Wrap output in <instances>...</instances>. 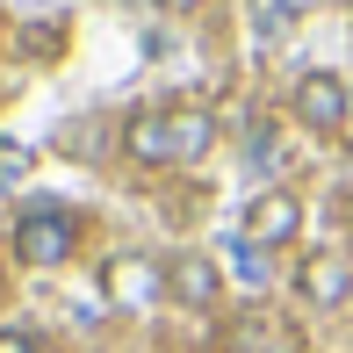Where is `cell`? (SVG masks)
I'll use <instances>...</instances> for the list:
<instances>
[{"label":"cell","mask_w":353,"mask_h":353,"mask_svg":"<svg viewBox=\"0 0 353 353\" xmlns=\"http://www.w3.org/2000/svg\"><path fill=\"white\" fill-rule=\"evenodd\" d=\"M123 152H130L137 166H173V130H166V108H144V116H130V130H123Z\"/></svg>","instance_id":"cell-7"},{"label":"cell","mask_w":353,"mask_h":353,"mask_svg":"<svg viewBox=\"0 0 353 353\" xmlns=\"http://www.w3.org/2000/svg\"><path fill=\"white\" fill-rule=\"evenodd\" d=\"M245 245H288V238L303 231V202L288 195V188H267V195H252V210H245Z\"/></svg>","instance_id":"cell-4"},{"label":"cell","mask_w":353,"mask_h":353,"mask_svg":"<svg viewBox=\"0 0 353 353\" xmlns=\"http://www.w3.org/2000/svg\"><path fill=\"white\" fill-rule=\"evenodd\" d=\"M0 353H37V346H29L22 332H0Z\"/></svg>","instance_id":"cell-11"},{"label":"cell","mask_w":353,"mask_h":353,"mask_svg":"<svg viewBox=\"0 0 353 353\" xmlns=\"http://www.w3.org/2000/svg\"><path fill=\"white\" fill-rule=\"evenodd\" d=\"M166 296L181 303V310H210V303L223 296V274L210 252H173L166 260Z\"/></svg>","instance_id":"cell-5"},{"label":"cell","mask_w":353,"mask_h":353,"mask_svg":"<svg viewBox=\"0 0 353 353\" xmlns=\"http://www.w3.org/2000/svg\"><path fill=\"white\" fill-rule=\"evenodd\" d=\"M22 173H29V152L14 137H0V195H8V188H22Z\"/></svg>","instance_id":"cell-10"},{"label":"cell","mask_w":353,"mask_h":353,"mask_svg":"<svg viewBox=\"0 0 353 353\" xmlns=\"http://www.w3.org/2000/svg\"><path fill=\"white\" fill-rule=\"evenodd\" d=\"M346 116H353V94H346L339 72H303L296 79V123L332 137V130H346Z\"/></svg>","instance_id":"cell-2"},{"label":"cell","mask_w":353,"mask_h":353,"mask_svg":"<svg viewBox=\"0 0 353 353\" xmlns=\"http://www.w3.org/2000/svg\"><path fill=\"white\" fill-rule=\"evenodd\" d=\"M101 296L116 303V310H144L152 296H166V267H152L144 252H116V260L101 267Z\"/></svg>","instance_id":"cell-3"},{"label":"cell","mask_w":353,"mask_h":353,"mask_svg":"<svg viewBox=\"0 0 353 353\" xmlns=\"http://www.w3.org/2000/svg\"><path fill=\"white\" fill-rule=\"evenodd\" d=\"M166 130H173V166H195L216 144V116L210 108H166Z\"/></svg>","instance_id":"cell-8"},{"label":"cell","mask_w":353,"mask_h":353,"mask_svg":"<svg viewBox=\"0 0 353 353\" xmlns=\"http://www.w3.org/2000/svg\"><path fill=\"white\" fill-rule=\"evenodd\" d=\"M72 245H79V223L65 210H51V202H37L22 223H14V252H22L29 267H58V260H72Z\"/></svg>","instance_id":"cell-1"},{"label":"cell","mask_w":353,"mask_h":353,"mask_svg":"<svg viewBox=\"0 0 353 353\" xmlns=\"http://www.w3.org/2000/svg\"><path fill=\"white\" fill-rule=\"evenodd\" d=\"M159 8H195V0H159Z\"/></svg>","instance_id":"cell-12"},{"label":"cell","mask_w":353,"mask_h":353,"mask_svg":"<svg viewBox=\"0 0 353 353\" xmlns=\"http://www.w3.org/2000/svg\"><path fill=\"white\" fill-rule=\"evenodd\" d=\"M231 346L238 353H296V332H288L281 317H267V310H245L231 325Z\"/></svg>","instance_id":"cell-9"},{"label":"cell","mask_w":353,"mask_h":353,"mask_svg":"<svg viewBox=\"0 0 353 353\" xmlns=\"http://www.w3.org/2000/svg\"><path fill=\"white\" fill-rule=\"evenodd\" d=\"M296 288L310 310H339V303L353 296V267L339 260V252H310V260L296 267Z\"/></svg>","instance_id":"cell-6"}]
</instances>
